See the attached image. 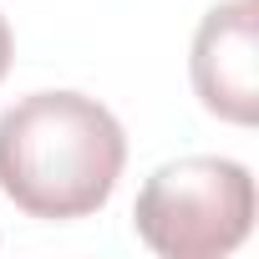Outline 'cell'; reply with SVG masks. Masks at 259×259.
<instances>
[{
  "mask_svg": "<svg viewBox=\"0 0 259 259\" xmlns=\"http://www.w3.org/2000/svg\"><path fill=\"white\" fill-rule=\"evenodd\" d=\"M122 168L127 133L87 92H31L0 112V193L31 219L107 208Z\"/></svg>",
  "mask_w": 259,
  "mask_h": 259,
  "instance_id": "obj_1",
  "label": "cell"
},
{
  "mask_svg": "<svg viewBox=\"0 0 259 259\" xmlns=\"http://www.w3.org/2000/svg\"><path fill=\"white\" fill-rule=\"evenodd\" d=\"M133 229L163 259L234 254L254 229V178L234 158L163 163L133 203Z\"/></svg>",
  "mask_w": 259,
  "mask_h": 259,
  "instance_id": "obj_2",
  "label": "cell"
},
{
  "mask_svg": "<svg viewBox=\"0 0 259 259\" xmlns=\"http://www.w3.org/2000/svg\"><path fill=\"white\" fill-rule=\"evenodd\" d=\"M188 76H193L203 112L234 127H254L259 117V0H224L198 21Z\"/></svg>",
  "mask_w": 259,
  "mask_h": 259,
  "instance_id": "obj_3",
  "label": "cell"
},
{
  "mask_svg": "<svg viewBox=\"0 0 259 259\" xmlns=\"http://www.w3.org/2000/svg\"><path fill=\"white\" fill-rule=\"evenodd\" d=\"M11 51H16V41H11V26H6V16H0V81H6V71H11Z\"/></svg>",
  "mask_w": 259,
  "mask_h": 259,
  "instance_id": "obj_4",
  "label": "cell"
}]
</instances>
